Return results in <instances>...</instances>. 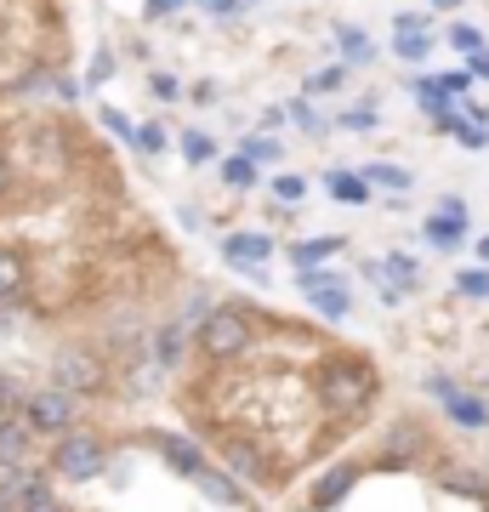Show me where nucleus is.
<instances>
[{
    "instance_id": "obj_1",
    "label": "nucleus",
    "mask_w": 489,
    "mask_h": 512,
    "mask_svg": "<svg viewBox=\"0 0 489 512\" xmlns=\"http://www.w3.org/2000/svg\"><path fill=\"white\" fill-rule=\"evenodd\" d=\"M313 393H319L330 421H364L370 404L381 399V370L364 353H330L325 365L313 370Z\"/></svg>"
},
{
    "instance_id": "obj_2",
    "label": "nucleus",
    "mask_w": 489,
    "mask_h": 512,
    "mask_svg": "<svg viewBox=\"0 0 489 512\" xmlns=\"http://www.w3.org/2000/svg\"><path fill=\"white\" fill-rule=\"evenodd\" d=\"M194 348L211 359V365H234V359H245V353L256 348V319L251 308H239V302H222V308H211L194 325Z\"/></svg>"
},
{
    "instance_id": "obj_3",
    "label": "nucleus",
    "mask_w": 489,
    "mask_h": 512,
    "mask_svg": "<svg viewBox=\"0 0 489 512\" xmlns=\"http://www.w3.org/2000/svg\"><path fill=\"white\" fill-rule=\"evenodd\" d=\"M52 387H63V393H74V399H103V393L114 387V370L97 348L69 342V348L52 353Z\"/></svg>"
},
{
    "instance_id": "obj_4",
    "label": "nucleus",
    "mask_w": 489,
    "mask_h": 512,
    "mask_svg": "<svg viewBox=\"0 0 489 512\" xmlns=\"http://www.w3.org/2000/svg\"><path fill=\"white\" fill-rule=\"evenodd\" d=\"M427 461H433V433H427V421L399 416L393 427H381V444H376L381 473H416Z\"/></svg>"
},
{
    "instance_id": "obj_5",
    "label": "nucleus",
    "mask_w": 489,
    "mask_h": 512,
    "mask_svg": "<svg viewBox=\"0 0 489 512\" xmlns=\"http://www.w3.org/2000/svg\"><path fill=\"white\" fill-rule=\"evenodd\" d=\"M46 473L69 478V484H91V478L109 473V444L97 439V433H86V427H74V433H63V439L52 444Z\"/></svg>"
},
{
    "instance_id": "obj_6",
    "label": "nucleus",
    "mask_w": 489,
    "mask_h": 512,
    "mask_svg": "<svg viewBox=\"0 0 489 512\" xmlns=\"http://www.w3.org/2000/svg\"><path fill=\"white\" fill-rule=\"evenodd\" d=\"M18 416L35 439H63V433L80 427V399L63 393V387H35V393H23Z\"/></svg>"
},
{
    "instance_id": "obj_7",
    "label": "nucleus",
    "mask_w": 489,
    "mask_h": 512,
    "mask_svg": "<svg viewBox=\"0 0 489 512\" xmlns=\"http://www.w3.org/2000/svg\"><path fill=\"white\" fill-rule=\"evenodd\" d=\"M217 439V456H222V473L239 478V484H279V467H273V456L262 450V444L239 439V433H211Z\"/></svg>"
},
{
    "instance_id": "obj_8",
    "label": "nucleus",
    "mask_w": 489,
    "mask_h": 512,
    "mask_svg": "<svg viewBox=\"0 0 489 512\" xmlns=\"http://www.w3.org/2000/svg\"><path fill=\"white\" fill-rule=\"evenodd\" d=\"M0 495H6L18 512H63V507H57L52 478L35 473V467H12V473L0 478Z\"/></svg>"
},
{
    "instance_id": "obj_9",
    "label": "nucleus",
    "mask_w": 489,
    "mask_h": 512,
    "mask_svg": "<svg viewBox=\"0 0 489 512\" xmlns=\"http://www.w3.org/2000/svg\"><path fill=\"white\" fill-rule=\"evenodd\" d=\"M222 262H228V268H239L245 279H268L273 234H256V228H245V234H228V239H222Z\"/></svg>"
},
{
    "instance_id": "obj_10",
    "label": "nucleus",
    "mask_w": 489,
    "mask_h": 512,
    "mask_svg": "<svg viewBox=\"0 0 489 512\" xmlns=\"http://www.w3.org/2000/svg\"><path fill=\"white\" fill-rule=\"evenodd\" d=\"M364 478V461H336V467H325V473L308 484V512H336L353 495V484Z\"/></svg>"
},
{
    "instance_id": "obj_11",
    "label": "nucleus",
    "mask_w": 489,
    "mask_h": 512,
    "mask_svg": "<svg viewBox=\"0 0 489 512\" xmlns=\"http://www.w3.org/2000/svg\"><path fill=\"white\" fill-rule=\"evenodd\" d=\"M302 296H308V308L325 313V319H347V313H353L347 279L342 274H325V268H302Z\"/></svg>"
},
{
    "instance_id": "obj_12",
    "label": "nucleus",
    "mask_w": 489,
    "mask_h": 512,
    "mask_svg": "<svg viewBox=\"0 0 489 512\" xmlns=\"http://www.w3.org/2000/svg\"><path fill=\"white\" fill-rule=\"evenodd\" d=\"M148 444H154L165 467H171V473H182L188 484H194V478H200L205 467H211V456H205L200 444H194V439H182V433H171V427H160V433H148Z\"/></svg>"
},
{
    "instance_id": "obj_13",
    "label": "nucleus",
    "mask_w": 489,
    "mask_h": 512,
    "mask_svg": "<svg viewBox=\"0 0 489 512\" xmlns=\"http://www.w3.org/2000/svg\"><path fill=\"white\" fill-rule=\"evenodd\" d=\"M188 348H194V330H188V319H165L160 330H148V359L160 370H177L182 359H188Z\"/></svg>"
},
{
    "instance_id": "obj_14",
    "label": "nucleus",
    "mask_w": 489,
    "mask_h": 512,
    "mask_svg": "<svg viewBox=\"0 0 489 512\" xmlns=\"http://www.w3.org/2000/svg\"><path fill=\"white\" fill-rule=\"evenodd\" d=\"M444 421L450 427H461V433H489V404L478 399V393H467V387H455V393H444Z\"/></svg>"
},
{
    "instance_id": "obj_15",
    "label": "nucleus",
    "mask_w": 489,
    "mask_h": 512,
    "mask_svg": "<svg viewBox=\"0 0 489 512\" xmlns=\"http://www.w3.org/2000/svg\"><path fill=\"white\" fill-rule=\"evenodd\" d=\"M29 456H35V433L23 427V416H0V473L29 467Z\"/></svg>"
},
{
    "instance_id": "obj_16",
    "label": "nucleus",
    "mask_w": 489,
    "mask_h": 512,
    "mask_svg": "<svg viewBox=\"0 0 489 512\" xmlns=\"http://www.w3.org/2000/svg\"><path fill=\"white\" fill-rule=\"evenodd\" d=\"M438 484L450 495H461V501H489V473H478V467H467V461H450L444 473H438Z\"/></svg>"
},
{
    "instance_id": "obj_17",
    "label": "nucleus",
    "mask_w": 489,
    "mask_h": 512,
    "mask_svg": "<svg viewBox=\"0 0 489 512\" xmlns=\"http://www.w3.org/2000/svg\"><path fill=\"white\" fill-rule=\"evenodd\" d=\"M23 291H29V262H23L18 251H6V245H0V308H6V302L18 308Z\"/></svg>"
},
{
    "instance_id": "obj_18",
    "label": "nucleus",
    "mask_w": 489,
    "mask_h": 512,
    "mask_svg": "<svg viewBox=\"0 0 489 512\" xmlns=\"http://www.w3.org/2000/svg\"><path fill=\"white\" fill-rule=\"evenodd\" d=\"M194 490H200L205 501H211V507H239V501H245V490H239V478H228L222 467H205V473L194 478Z\"/></svg>"
},
{
    "instance_id": "obj_19",
    "label": "nucleus",
    "mask_w": 489,
    "mask_h": 512,
    "mask_svg": "<svg viewBox=\"0 0 489 512\" xmlns=\"http://www.w3.org/2000/svg\"><path fill=\"white\" fill-rule=\"evenodd\" d=\"M336 46H342V69H364V63H376V40L364 35V29H336Z\"/></svg>"
},
{
    "instance_id": "obj_20",
    "label": "nucleus",
    "mask_w": 489,
    "mask_h": 512,
    "mask_svg": "<svg viewBox=\"0 0 489 512\" xmlns=\"http://www.w3.org/2000/svg\"><path fill=\"white\" fill-rule=\"evenodd\" d=\"M325 188H330V200L336 205H370V183H364L359 171H330Z\"/></svg>"
},
{
    "instance_id": "obj_21",
    "label": "nucleus",
    "mask_w": 489,
    "mask_h": 512,
    "mask_svg": "<svg viewBox=\"0 0 489 512\" xmlns=\"http://www.w3.org/2000/svg\"><path fill=\"white\" fill-rule=\"evenodd\" d=\"M347 239H336V234H319V239H302V245H290V262L296 268H319V262H330V256L342 251Z\"/></svg>"
},
{
    "instance_id": "obj_22",
    "label": "nucleus",
    "mask_w": 489,
    "mask_h": 512,
    "mask_svg": "<svg viewBox=\"0 0 489 512\" xmlns=\"http://www.w3.org/2000/svg\"><path fill=\"white\" fill-rule=\"evenodd\" d=\"M421 234H427V245H433V251H461V245H467V222L427 217V228H421Z\"/></svg>"
},
{
    "instance_id": "obj_23",
    "label": "nucleus",
    "mask_w": 489,
    "mask_h": 512,
    "mask_svg": "<svg viewBox=\"0 0 489 512\" xmlns=\"http://www.w3.org/2000/svg\"><path fill=\"white\" fill-rule=\"evenodd\" d=\"M359 177L370 188H387V194H404V188H410V171H404V165H364Z\"/></svg>"
},
{
    "instance_id": "obj_24",
    "label": "nucleus",
    "mask_w": 489,
    "mask_h": 512,
    "mask_svg": "<svg viewBox=\"0 0 489 512\" xmlns=\"http://www.w3.org/2000/svg\"><path fill=\"white\" fill-rule=\"evenodd\" d=\"M381 274L393 279V285H399V291H410V285H421V268H416V262H410V256H404V251L381 256Z\"/></svg>"
},
{
    "instance_id": "obj_25",
    "label": "nucleus",
    "mask_w": 489,
    "mask_h": 512,
    "mask_svg": "<svg viewBox=\"0 0 489 512\" xmlns=\"http://www.w3.org/2000/svg\"><path fill=\"white\" fill-rule=\"evenodd\" d=\"M182 160L188 165H211L217 160V143H211L205 131H182Z\"/></svg>"
},
{
    "instance_id": "obj_26",
    "label": "nucleus",
    "mask_w": 489,
    "mask_h": 512,
    "mask_svg": "<svg viewBox=\"0 0 489 512\" xmlns=\"http://www.w3.org/2000/svg\"><path fill=\"white\" fill-rule=\"evenodd\" d=\"M279 154H285V148L273 143V137H245V143H239V160H251V165H273Z\"/></svg>"
},
{
    "instance_id": "obj_27",
    "label": "nucleus",
    "mask_w": 489,
    "mask_h": 512,
    "mask_svg": "<svg viewBox=\"0 0 489 512\" xmlns=\"http://www.w3.org/2000/svg\"><path fill=\"white\" fill-rule=\"evenodd\" d=\"M393 52H399V63H427L433 40H427V35H399V40H393Z\"/></svg>"
},
{
    "instance_id": "obj_28",
    "label": "nucleus",
    "mask_w": 489,
    "mask_h": 512,
    "mask_svg": "<svg viewBox=\"0 0 489 512\" xmlns=\"http://www.w3.org/2000/svg\"><path fill=\"white\" fill-rule=\"evenodd\" d=\"M455 291L472 296V302H484V296H489V268H467V274H455Z\"/></svg>"
},
{
    "instance_id": "obj_29",
    "label": "nucleus",
    "mask_w": 489,
    "mask_h": 512,
    "mask_svg": "<svg viewBox=\"0 0 489 512\" xmlns=\"http://www.w3.org/2000/svg\"><path fill=\"white\" fill-rule=\"evenodd\" d=\"M268 194L279 205H302V194H308V183H302V177H273L268 183Z\"/></svg>"
},
{
    "instance_id": "obj_30",
    "label": "nucleus",
    "mask_w": 489,
    "mask_h": 512,
    "mask_svg": "<svg viewBox=\"0 0 489 512\" xmlns=\"http://www.w3.org/2000/svg\"><path fill=\"white\" fill-rule=\"evenodd\" d=\"M222 183H228V188H251L256 183V165L239 160V154H234V160H222Z\"/></svg>"
},
{
    "instance_id": "obj_31",
    "label": "nucleus",
    "mask_w": 489,
    "mask_h": 512,
    "mask_svg": "<svg viewBox=\"0 0 489 512\" xmlns=\"http://www.w3.org/2000/svg\"><path fill=\"white\" fill-rule=\"evenodd\" d=\"M23 393H29V387H23L18 376H6V370H0V416H18Z\"/></svg>"
},
{
    "instance_id": "obj_32",
    "label": "nucleus",
    "mask_w": 489,
    "mask_h": 512,
    "mask_svg": "<svg viewBox=\"0 0 489 512\" xmlns=\"http://www.w3.org/2000/svg\"><path fill=\"white\" fill-rule=\"evenodd\" d=\"M131 148H137V154H165V131H160V126H137Z\"/></svg>"
},
{
    "instance_id": "obj_33",
    "label": "nucleus",
    "mask_w": 489,
    "mask_h": 512,
    "mask_svg": "<svg viewBox=\"0 0 489 512\" xmlns=\"http://www.w3.org/2000/svg\"><path fill=\"white\" fill-rule=\"evenodd\" d=\"M290 120H296V126H302V131H308V137H319V131H325V114H313L308 109V103H290Z\"/></svg>"
},
{
    "instance_id": "obj_34",
    "label": "nucleus",
    "mask_w": 489,
    "mask_h": 512,
    "mask_svg": "<svg viewBox=\"0 0 489 512\" xmlns=\"http://www.w3.org/2000/svg\"><path fill=\"white\" fill-rule=\"evenodd\" d=\"M438 86H444V97H455V103H461V97L472 92V74L467 69H450V74H438Z\"/></svg>"
},
{
    "instance_id": "obj_35",
    "label": "nucleus",
    "mask_w": 489,
    "mask_h": 512,
    "mask_svg": "<svg viewBox=\"0 0 489 512\" xmlns=\"http://www.w3.org/2000/svg\"><path fill=\"white\" fill-rule=\"evenodd\" d=\"M450 46H455V52H484V40H478V29H467V23H455V29H450Z\"/></svg>"
},
{
    "instance_id": "obj_36",
    "label": "nucleus",
    "mask_w": 489,
    "mask_h": 512,
    "mask_svg": "<svg viewBox=\"0 0 489 512\" xmlns=\"http://www.w3.org/2000/svg\"><path fill=\"white\" fill-rule=\"evenodd\" d=\"M427 12H399V18H393V29H399V35H427Z\"/></svg>"
},
{
    "instance_id": "obj_37",
    "label": "nucleus",
    "mask_w": 489,
    "mask_h": 512,
    "mask_svg": "<svg viewBox=\"0 0 489 512\" xmlns=\"http://www.w3.org/2000/svg\"><path fill=\"white\" fill-rule=\"evenodd\" d=\"M342 63H336V69H325V74H308V92H336V86H342Z\"/></svg>"
},
{
    "instance_id": "obj_38",
    "label": "nucleus",
    "mask_w": 489,
    "mask_h": 512,
    "mask_svg": "<svg viewBox=\"0 0 489 512\" xmlns=\"http://www.w3.org/2000/svg\"><path fill=\"white\" fill-rule=\"evenodd\" d=\"M103 126H109L114 137H126V143H131V137H137V126H131V120H126V114H120V109H103Z\"/></svg>"
},
{
    "instance_id": "obj_39",
    "label": "nucleus",
    "mask_w": 489,
    "mask_h": 512,
    "mask_svg": "<svg viewBox=\"0 0 489 512\" xmlns=\"http://www.w3.org/2000/svg\"><path fill=\"white\" fill-rule=\"evenodd\" d=\"M376 120H381L376 109H347V114H342V126H347V131H370Z\"/></svg>"
},
{
    "instance_id": "obj_40",
    "label": "nucleus",
    "mask_w": 489,
    "mask_h": 512,
    "mask_svg": "<svg viewBox=\"0 0 489 512\" xmlns=\"http://www.w3.org/2000/svg\"><path fill=\"white\" fill-rule=\"evenodd\" d=\"M438 217H450V222H467V200H461V194H444V200H438Z\"/></svg>"
},
{
    "instance_id": "obj_41",
    "label": "nucleus",
    "mask_w": 489,
    "mask_h": 512,
    "mask_svg": "<svg viewBox=\"0 0 489 512\" xmlns=\"http://www.w3.org/2000/svg\"><path fill=\"white\" fill-rule=\"evenodd\" d=\"M154 97H160V103H171V97H182V86L171 80V74H154Z\"/></svg>"
},
{
    "instance_id": "obj_42",
    "label": "nucleus",
    "mask_w": 489,
    "mask_h": 512,
    "mask_svg": "<svg viewBox=\"0 0 489 512\" xmlns=\"http://www.w3.org/2000/svg\"><path fill=\"white\" fill-rule=\"evenodd\" d=\"M467 74H472V80H489V46L467 57Z\"/></svg>"
},
{
    "instance_id": "obj_43",
    "label": "nucleus",
    "mask_w": 489,
    "mask_h": 512,
    "mask_svg": "<svg viewBox=\"0 0 489 512\" xmlns=\"http://www.w3.org/2000/svg\"><path fill=\"white\" fill-rule=\"evenodd\" d=\"M188 0H148V18H171V12H182Z\"/></svg>"
},
{
    "instance_id": "obj_44",
    "label": "nucleus",
    "mask_w": 489,
    "mask_h": 512,
    "mask_svg": "<svg viewBox=\"0 0 489 512\" xmlns=\"http://www.w3.org/2000/svg\"><path fill=\"white\" fill-rule=\"evenodd\" d=\"M200 6H205V12H217V18H234L245 0H200Z\"/></svg>"
},
{
    "instance_id": "obj_45",
    "label": "nucleus",
    "mask_w": 489,
    "mask_h": 512,
    "mask_svg": "<svg viewBox=\"0 0 489 512\" xmlns=\"http://www.w3.org/2000/svg\"><path fill=\"white\" fill-rule=\"evenodd\" d=\"M109 74H114V57L103 52V57H97V63H91V86H97V80H109Z\"/></svg>"
},
{
    "instance_id": "obj_46",
    "label": "nucleus",
    "mask_w": 489,
    "mask_h": 512,
    "mask_svg": "<svg viewBox=\"0 0 489 512\" xmlns=\"http://www.w3.org/2000/svg\"><path fill=\"white\" fill-rule=\"evenodd\" d=\"M427 393H433V399H444V393H455V382H450V376H427Z\"/></svg>"
},
{
    "instance_id": "obj_47",
    "label": "nucleus",
    "mask_w": 489,
    "mask_h": 512,
    "mask_svg": "<svg viewBox=\"0 0 489 512\" xmlns=\"http://www.w3.org/2000/svg\"><path fill=\"white\" fill-rule=\"evenodd\" d=\"M6 188H12V165H6V154H0V200H6Z\"/></svg>"
},
{
    "instance_id": "obj_48",
    "label": "nucleus",
    "mask_w": 489,
    "mask_h": 512,
    "mask_svg": "<svg viewBox=\"0 0 489 512\" xmlns=\"http://www.w3.org/2000/svg\"><path fill=\"white\" fill-rule=\"evenodd\" d=\"M472 251H478V262H484V268H489V234L478 239V245H472Z\"/></svg>"
},
{
    "instance_id": "obj_49",
    "label": "nucleus",
    "mask_w": 489,
    "mask_h": 512,
    "mask_svg": "<svg viewBox=\"0 0 489 512\" xmlns=\"http://www.w3.org/2000/svg\"><path fill=\"white\" fill-rule=\"evenodd\" d=\"M455 6H461V0H433V12H455Z\"/></svg>"
},
{
    "instance_id": "obj_50",
    "label": "nucleus",
    "mask_w": 489,
    "mask_h": 512,
    "mask_svg": "<svg viewBox=\"0 0 489 512\" xmlns=\"http://www.w3.org/2000/svg\"><path fill=\"white\" fill-rule=\"evenodd\" d=\"M0 512H18V507H12V501H6V495H0Z\"/></svg>"
},
{
    "instance_id": "obj_51",
    "label": "nucleus",
    "mask_w": 489,
    "mask_h": 512,
    "mask_svg": "<svg viewBox=\"0 0 489 512\" xmlns=\"http://www.w3.org/2000/svg\"><path fill=\"white\" fill-rule=\"evenodd\" d=\"M484 336H489V330H484Z\"/></svg>"
}]
</instances>
